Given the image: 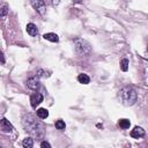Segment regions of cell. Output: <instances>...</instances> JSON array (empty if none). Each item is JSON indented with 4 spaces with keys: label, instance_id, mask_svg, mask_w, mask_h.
Instances as JSON below:
<instances>
[{
    "label": "cell",
    "instance_id": "7a4b0ae2",
    "mask_svg": "<svg viewBox=\"0 0 148 148\" xmlns=\"http://www.w3.org/2000/svg\"><path fill=\"white\" fill-rule=\"evenodd\" d=\"M136 91L132 87H123L119 90V98L124 105H133L136 102Z\"/></svg>",
    "mask_w": 148,
    "mask_h": 148
},
{
    "label": "cell",
    "instance_id": "ffe728a7",
    "mask_svg": "<svg viewBox=\"0 0 148 148\" xmlns=\"http://www.w3.org/2000/svg\"><path fill=\"white\" fill-rule=\"evenodd\" d=\"M1 62L5 64V57H3V53H1Z\"/></svg>",
    "mask_w": 148,
    "mask_h": 148
},
{
    "label": "cell",
    "instance_id": "4fadbf2b",
    "mask_svg": "<svg viewBox=\"0 0 148 148\" xmlns=\"http://www.w3.org/2000/svg\"><path fill=\"white\" fill-rule=\"evenodd\" d=\"M22 145H23L24 148H32V146H34V140H32V138H29V136H28V138L23 139Z\"/></svg>",
    "mask_w": 148,
    "mask_h": 148
},
{
    "label": "cell",
    "instance_id": "5b68a950",
    "mask_svg": "<svg viewBox=\"0 0 148 148\" xmlns=\"http://www.w3.org/2000/svg\"><path fill=\"white\" fill-rule=\"evenodd\" d=\"M31 5L34 6V8H35L38 13H40L42 15L45 14V9H46V7H45V2H44V1H42V0L31 1Z\"/></svg>",
    "mask_w": 148,
    "mask_h": 148
},
{
    "label": "cell",
    "instance_id": "3957f363",
    "mask_svg": "<svg viewBox=\"0 0 148 148\" xmlns=\"http://www.w3.org/2000/svg\"><path fill=\"white\" fill-rule=\"evenodd\" d=\"M74 46H75V51L80 56H88L91 52V46L86 39L75 38L74 39Z\"/></svg>",
    "mask_w": 148,
    "mask_h": 148
},
{
    "label": "cell",
    "instance_id": "8fae6325",
    "mask_svg": "<svg viewBox=\"0 0 148 148\" xmlns=\"http://www.w3.org/2000/svg\"><path fill=\"white\" fill-rule=\"evenodd\" d=\"M77 81H79L80 83H82V84H88V83L90 82V77H89L87 74L81 73V74H79V76H77Z\"/></svg>",
    "mask_w": 148,
    "mask_h": 148
},
{
    "label": "cell",
    "instance_id": "2e32d148",
    "mask_svg": "<svg viewBox=\"0 0 148 148\" xmlns=\"http://www.w3.org/2000/svg\"><path fill=\"white\" fill-rule=\"evenodd\" d=\"M120 68H121V71H124V72H126V71L128 69V60H127L126 58H124V59L120 61Z\"/></svg>",
    "mask_w": 148,
    "mask_h": 148
},
{
    "label": "cell",
    "instance_id": "8992f818",
    "mask_svg": "<svg viewBox=\"0 0 148 148\" xmlns=\"http://www.w3.org/2000/svg\"><path fill=\"white\" fill-rule=\"evenodd\" d=\"M43 102V95L39 94V92H36V94H32L30 96V104L32 108H36L39 103Z\"/></svg>",
    "mask_w": 148,
    "mask_h": 148
},
{
    "label": "cell",
    "instance_id": "ac0fdd59",
    "mask_svg": "<svg viewBox=\"0 0 148 148\" xmlns=\"http://www.w3.org/2000/svg\"><path fill=\"white\" fill-rule=\"evenodd\" d=\"M7 12H8V7H7V5H3V6L1 7L0 16H1V17H5V16H6V14H7Z\"/></svg>",
    "mask_w": 148,
    "mask_h": 148
},
{
    "label": "cell",
    "instance_id": "9c48e42d",
    "mask_svg": "<svg viewBox=\"0 0 148 148\" xmlns=\"http://www.w3.org/2000/svg\"><path fill=\"white\" fill-rule=\"evenodd\" d=\"M27 32L30 36H36L38 34V29H37V27L34 23H28L27 24Z\"/></svg>",
    "mask_w": 148,
    "mask_h": 148
},
{
    "label": "cell",
    "instance_id": "52a82bcc",
    "mask_svg": "<svg viewBox=\"0 0 148 148\" xmlns=\"http://www.w3.org/2000/svg\"><path fill=\"white\" fill-rule=\"evenodd\" d=\"M0 127H1V131H2L3 133H10V132L14 130L13 126H12V124H10L7 119H5V118L1 119V121H0Z\"/></svg>",
    "mask_w": 148,
    "mask_h": 148
},
{
    "label": "cell",
    "instance_id": "6da1fadb",
    "mask_svg": "<svg viewBox=\"0 0 148 148\" xmlns=\"http://www.w3.org/2000/svg\"><path fill=\"white\" fill-rule=\"evenodd\" d=\"M22 124L25 131H28L34 135H38L43 130L42 124L36 119V117L32 113H25L22 118Z\"/></svg>",
    "mask_w": 148,
    "mask_h": 148
},
{
    "label": "cell",
    "instance_id": "30bf717a",
    "mask_svg": "<svg viewBox=\"0 0 148 148\" xmlns=\"http://www.w3.org/2000/svg\"><path fill=\"white\" fill-rule=\"evenodd\" d=\"M43 37H44V39H46V40H50V42H53V43H57V42L59 40V37H58L56 34H52V32L45 34Z\"/></svg>",
    "mask_w": 148,
    "mask_h": 148
},
{
    "label": "cell",
    "instance_id": "9a60e30c",
    "mask_svg": "<svg viewBox=\"0 0 148 148\" xmlns=\"http://www.w3.org/2000/svg\"><path fill=\"white\" fill-rule=\"evenodd\" d=\"M130 125H131V123H130V120H127V119H120V120H119V126H120L121 128H124V130L128 128Z\"/></svg>",
    "mask_w": 148,
    "mask_h": 148
},
{
    "label": "cell",
    "instance_id": "5bb4252c",
    "mask_svg": "<svg viewBox=\"0 0 148 148\" xmlns=\"http://www.w3.org/2000/svg\"><path fill=\"white\" fill-rule=\"evenodd\" d=\"M36 75H37L39 79H40V77H49V76H50V72H46L45 69L39 68V69H37Z\"/></svg>",
    "mask_w": 148,
    "mask_h": 148
},
{
    "label": "cell",
    "instance_id": "ba28073f",
    "mask_svg": "<svg viewBox=\"0 0 148 148\" xmlns=\"http://www.w3.org/2000/svg\"><path fill=\"white\" fill-rule=\"evenodd\" d=\"M143 135H145V130L142 127H139V126H135L131 132V136L134 139H140Z\"/></svg>",
    "mask_w": 148,
    "mask_h": 148
},
{
    "label": "cell",
    "instance_id": "277c9868",
    "mask_svg": "<svg viewBox=\"0 0 148 148\" xmlns=\"http://www.w3.org/2000/svg\"><path fill=\"white\" fill-rule=\"evenodd\" d=\"M25 83H27V87H28V88H30V89H32V90H36V89L39 88V77H38L37 75L30 76V77L25 81Z\"/></svg>",
    "mask_w": 148,
    "mask_h": 148
},
{
    "label": "cell",
    "instance_id": "e0dca14e",
    "mask_svg": "<svg viewBox=\"0 0 148 148\" xmlns=\"http://www.w3.org/2000/svg\"><path fill=\"white\" fill-rule=\"evenodd\" d=\"M56 127H57L58 130H60V131H64L65 127H66L65 121H64V120H57V121H56Z\"/></svg>",
    "mask_w": 148,
    "mask_h": 148
},
{
    "label": "cell",
    "instance_id": "7c38bea8",
    "mask_svg": "<svg viewBox=\"0 0 148 148\" xmlns=\"http://www.w3.org/2000/svg\"><path fill=\"white\" fill-rule=\"evenodd\" d=\"M47 116H49V111H47L46 109L40 108V109L37 110V117H38V118H40V119H46Z\"/></svg>",
    "mask_w": 148,
    "mask_h": 148
},
{
    "label": "cell",
    "instance_id": "d6986e66",
    "mask_svg": "<svg viewBox=\"0 0 148 148\" xmlns=\"http://www.w3.org/2000/svg\"><path fill=\"white\" fill-rule=\"evenodd\" d=\"M40 148H51V145L47 141H42L40 143Z\"/></svg>",
    "mask_w": 148,
    "mask_h": 148
}]
</instances>
